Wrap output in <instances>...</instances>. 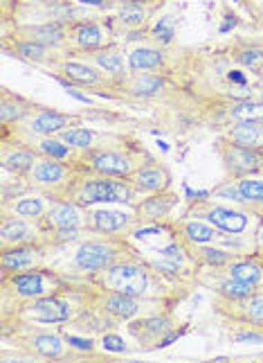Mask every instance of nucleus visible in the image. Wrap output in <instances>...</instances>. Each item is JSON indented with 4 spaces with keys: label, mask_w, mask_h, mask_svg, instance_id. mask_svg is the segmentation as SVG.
Masks as SVG:
<instances>
[{
    "label": "nucleus",
    "mask_w": 263,
    "mask_h": 363,
    "mask_svg": "<svg viewBox=\"0 0 263 363\" xmlns=\"http://www.w3.org/2000/svg\"><path fill=\"white\" fill-rule=\"evenodd\" d=\"M30 314L41 323H64L70 318V305L59 298H41L30 307Z\"/></svg>",
    "instance_id": "ddd939ff"
},
{
    "label": "nucleus",
    "mask_w": 263,
    "mask_h": 363,
    "mask_svg": "<svg viewBox=\"0 0 263 363\" xmlns=\"http://www.w3.org/2000/svg\"><path fill=\"white\" fill-rule=\"evenodd\" d=\"M3 269L5 271H21V269H30L32 267V262H34V255H32V250H5L3 253Z\"/></svg>",
    "instance_id": "a878e982"
},
{
    "label": "nucleus",
    "mask_w": 263,
    "mask_h": 363,
    "mask_svg": "<svg viewBox=\"0 0 263 363\" xmlns=\"http://www.w3.org/2000/svg\"><path fill=\"white\" fill-rule=\"evenodd\" d=\"M165 77L148 72H129L122 82H117V89L129 93L133 97H151L165 89Z\"/></svg>",
    "instance_id": "6e6552de"
},
{
    "label": "nucleus",
    "mask_w": 263,
    "mask_h": 363,
    "mask_svg": "<svg viewBox=\"0 0 263 363\" xmlns=\"http://www.w3.org/2000/svg\"><path fill=\"white\" fill-rule=\"evenodd\" d=\"M131 187L124 183H115L108 179H97V181H88L83 185V201L86 203H97V201H131Z\"/></svg>",
    "instance_id": "0eeeda50"
},
{
    "label": "nucleus",
    "mask_w": 263,
    "mask_h": 363,
    "mask_svg": "<svg viewBox=\"0 0 263 363\" xmlns=\"http://www.w3.org/2000/svg\"><path fill=\"white\" fill-rule=\"evenodd\" d=\"M79 3H83V5H95V7H99V5H104V0H79Z\"/></svg>",
    "instance_id": "a18cd8bd"
},
{
    "label": "nucleus",
    "mask_w": 263,
    "mask_h": 363,
    "mask_svg": "<svg viewBox=\"0 0 263 363\" xmlns=\"http://www.w3.org/2000/svg\"><path fill=\"white\" fill-rule=\"evenodd\" d=\"M34 154L32 152H5L3 156V165L5 169H14V172H32L34 167Z\"/></svg>",
    "instance_id": "cd10ccee"
},
{
    "label": "nucleus",
    "mask_w": 263,
    "mask_h": 363,
    "mask_svg": "<svg viewBox=\"0 0 263 363\" xmlns=\"http://www.w3.org/2000/svg\"><path fill=\"white\" fill-rule=\"evenodd\" d=\"M16 212L21 217H39L43 212V203L39 199H23L16 203Z\"/></svg>",
    "instance_id": "4c0bfd02"
},
{
    "label": "nucleus",
    "mask_w": 263,
    "mask_h": 363,
    "mask_svg": "<svg viewBox=\"0 0 263 363\" xmlns=\"http://www.w3.org/2000/svg\"><path fill=\"white\" fill-rule=\"evenodd\" d=\"M106 309L110 314H115L119 318H131L135 311H137V303L133 300V296H127V294H112L108 300H106Z\"/></svg>",
    "instance_id": "393cba45"
},
{
    "label": "nucleus",
    "mask_w": 263,
    "mask_h": 363,
    "mask_svg": "<svg viewBox=\"0 0 263 363\" xmlns=\"http://www.w3.org/2000/svg\"><path fill=\"white\" fill-rule=\"evenodd\" d=\"M245 307V316L252 320H263V298H250Z\"/></svg>",
    "instance_id": "58836bf2"
},
{
    "label": "nucleus",
    "mask_w": 263,
    "mask_h": 363,
    "mask_svg": "<svg viewBox=\"0 0 263 363\" xmlns=\"http://www.w3.org/2000/svg\"><path fill=\"white\" fill-rule=\"evenodd\" d=\"M59 74L64 77L68 84L74 86H83V89H99L106 91L117 86L115 79H110L104 70H99L97 66L90 64H81V61H70V59H61L59 61Z\"/></svg>",
    "instance_id": "f257e3e1"
},
{
    "label": "nucleus",
    "mask_w": 263,
    "mask_h": 363,
    "mask_svg": "<svg viewBox=\"0 0 263 363\" xmlns=\"http://www.w3.org/2000/svg\"><path fill=\"white\" fill-rule=\"evenodd\" d=\"M14 36H18V39H30V41H36V43H43L47 48H61L64 43H68L70 28H68V23L49 21V23H43V25H23V28L14 30Z\"/></svg>",
    "instance_id": "f03ea898"
},
{
    "label": "nucleus",
    "mask_w": 263,
    "mask_h": 363,
    "mask_svg": "<svg viewBox=\"0 0 263 363\" xmlns=\"http://www.w3.org/2000/svg\"><path fill=\"white\" fill-rule=\"evenodd\" d=\"M236 341H241V343H245V341H261V336H255V334H239V336H236Z\"/></svg>",
    "instance_id": "c03bdc74"
},
{
    "label": "nucleus",
    "mask_w": 263,
    "mask_h": 363,
    "mask_svg": "<svg viewBox=\"0 0 263 363\" xmlns=\"http://www.w3.org/2000/svg\"><path fill=\"white\" fill-rule=\"evenodd\" d=\"M61 140H64L68 147L88 149L93 145V133L88 129H66V131H61Z\"/></svg>",
    "instance_id": "c756f323"
},
{
    "label": "nucleus",
    "mask_w": 263,
    "mask_h": 363,
    "mask_svg": "<svg viewBox=\"0 0 263 363\" xmlns=\"http://www.w3.org/2000/svg\"><path fill=\"white\" fill-rule=\"evenodd\" d=\"M88 55H90L93 64L99 70H104L110 79L122 82L129 74V64H124V57L115 48H102V50H97V52H88Z\"/></svg>",
    "instance_id": "9b49d317"
},
{
    "label": "nucleus",
    "mask_w": 263,
    "mask_h": 363,
    "mask_svg": "<svg viewBox=\"0 0 263 363\" xmlns=\"http://www.w3.org/2000/svg\"><path fill=\"white\" fill-rule=\"evenodd\" d=\"M11 52L16 57L25 59V61H32V64H49L52 59V48H47L43 43H36V41H30V39H16L14 41V48H11Z\"/></svg>",
    "instance_id": "f3484780"
},
{
    "label": "nucleus",
    "mask_w": 263,
    "mask_h": 363,
    "mask_svg": "<svg viewBox=\"0 0 263 363\" xmlns=\"http://www.w3.org/2000/svg\"><path fill=\"white\" fill-rule=\"evenodd\" d=\"M232 278L234 280H241V282H250V284H257L261 280V271L259 267L250 264V262H245V264H234L232 267Z\"/></svg>",
    "instance_id": "72a5a7b5"
},
{
    "label": "nucleus",
    "mask_w": 263,
    "mask_h": 363,
    "mask_svg": "<svg viewBox=\"0 0 263 363\" xmlns=\"http://www.w3.org/2000/svg\"><path fill=\"white\" fill-rule=\"evenodd\" d=\"M259 23H261V28H263V11H261V16H259Z\"/></svg>",
    "instance_id": "de8ad7c7"
},
{
    "label": "nucleus",
    "mask_w": 263,
    "mask_h": 363,
    "mask_svg": "<svg viewBox=\"0 0 263 363\" xmlns=\"http://www.w3.org/2000/svg\"><path fill=\"white\" fill-rule=\"evenodd\" d=\"M68 343L74 345V347H81V350H90L93 343L90 341H83V339H74V336H68Z\"/></svg>",
    "instance_id": "37998d69"
},
{
    "label": "nucleus",
    "mask_w": 263,
    "mask_h": 363,
    "mask_svg": "<svg viewBox=\"0 0 263 363\" xmlns=\"http://www.w3.org/2000/svg\"><path fill=\"white\" fill-rule=\"evenodd\" d=\"M167 55L160 48H135L129 52V70L131 72H148V70H160L165 66Z\"/></svg>",
    "instance_id": "f8f14e48"
},
{
    "label": "nucleus",
    "mask_w": 263,
    "mask_h": 363,
    "mask_svg": "<svg viewBox=\"0 0 263 363\" xmlns=\"http://www.w3.org/2000/svg\"><path fill=\"white\" fill-rule=\"evenodd\" d=\"M36 106L28 99H23L18 95H11L9 91H3V102H0V120H3V127L11 122H23L28 118Z\"/></svg>",
    "instance_id": "2eb2a0df"
},
{
    "label": "nucleus",
    "mask_w": 263,
    "mask_h": 363,
    "mask_svg": "<svg viewBox=\"0 0 263 363\" xmlns=\"http://www.w3.org/2000/svg\"><path fill=\"white\" fill-rule=\"evenodd\" d=\"M252 291H255V284L234 280V278H232V282H225L221 286V294L228 296V298H250V296H252Z\"/></svg>",
    "instance_id": "473e14b6"
},
{
    "label": "nucleus",
    "mask_w": 263,
    "mask_h": 363,
    "mask_svg": "<svg viewBox=\"0 0 263 363\" xmlns=\"http://www.w3.org/2000/svg\"><path fill=\"white\" fill-rule=\"evenodd\" d=\"M185 233L192 242H209L216 237V230L209 226H203V223H189V226L185 228Z\"/></svg>",
    "instance_id": "e433bc0d"
},
{
    "label": "nucleus",
    "mask_w": 263,
    "mask_h": 363,
    "mask_svg": "<svg viewBox=\"0 0 263 363\" xmlns=\"http://www.w3.org/2000/svg\"><path fill=\"white\" fill-rule=\"evenodd\" d=\"M236 64L252 72H263V50L261 48H239L234 52Z\"/></svg>",
    "instance_id": "bb28decb"
},
{
    "label": "nucleus",
    "mask_w": 263,
    "mask_h": 363,
    "mask_svg": "<svg viewBox=\"0 0 263 363\" xmlns=\"http://www.w3.org/2000/svg\"><path fill=\"white\" fill-rule=\"evenodd\" d=\"M90 165L95 172L106 174V177H127L131 174V160L122 154L112 152H99L90 156Z\"/></svg>",
    "instance_id": "4468645a"
},
{
    "label": "nucleus",
    "mask_w": 263,
    "mask_h": 363,
    "mask_svg": "<svg viewBox=\"0 0 263 363\" xmlns=\"http://www.w3.org/2000/svg\"><path fill=\"white\" fill-rule=\"evenodd\" d=\"M203 255H205V259L209 262V264H225V262H228V253H223V250L205 248Z\"/></svg>",
    "instance_id": "ea45409f"
},
{
    "label": "nucleus",
    "mask_w": 263,
    "mask_h": 363,
    "mask_svg": "<svg viewBox=\"0 0 263 363\" xmlns=\"http://www.w3.org/2000/svg\"><path fill=\"white\" fill-rule=\"evenodd\" d=\"M14 286L16 291L25 298H36V296H43L45 294V286H43V278L39 273H25V275H16L14 278Z\"/></svg>",
    "instance_id": "b1692460"
},
{
    "label": "nucleus",
    "mask_w": 263,
    "mask_h": 363,
    "mask_svg": "<svg viewBox=\"0 0 263 363\" xmlns=\"http://www.w3.org/2000/svg\"><path fill=\"white\" fill-rule=\"evenodd\" d=\"M32 181L41 183V185H54L61 183L66 179L68 167L64 162H59L57 158H47V160H39L36 165L32 167Z\"/></svg>",
    "instance_id": "dca6fc26"
},
{
    "label": "nucleus",
    "mask_w": 263,
    "mask_h": 363,
    "mask_svg": "<svg viewBox=\"0 0 263 363\" xmlns=\"http://www.w3.org/2000/svg\"><path fill=\"white\" fill-rule=\"evenodd\" d=\"M259 237H261V246H263V230H261V235H259Z\"/></svg>",
    "instance_id": "09e8293b"
},
{
    "label": "nucleus",
    "mask_w": 263,
    "mask_h": 363,
    "mask_svg": "<svg viewBox=\"0 0 263 363\" xmlns=\"http://www.w3.org/2000/svg\"><path fill=\"white\" fill-rule=\"evenodd\" d=\"M34 347L45 357H59L61 354V341L57 339V336H39V339H34Z\"/></svg>",
    "instance_id": "c9c22d12"
},
{
    "label": "nucleus",
    "mask_w": 263,
    "mask_h": 363,
    "mask_svg": "<svg viewBox=\"0 0 263 363\" xmlns=\"http://www.w3.org/2000/svg\"><path fill=\"white\" fill-rule=\"evenodd\" d=\"M115 257H117V253L110 246L97 244V242L83 244L77 250V264L86 271H102V269L110 267Z\"/></svg>",
    "instance_id": "1a4fd4ad"
},
{
    "label": "nucleus",
    "mask_w": 263,
    "mask_h": 363,
    "mask_svg": "<svg viewBox=\"0 0 263 363\" xmlns=\"http://www.w3.org/2000/svg\"><path fill=\"white\" fill-rule=\"evenodd\" d=\"M167 210H169V203L165 201V199H148V201H144L140 206V217L144 219H160L162 215H167Z\"/></svg>",
    "instance_id": "2f4dec72"
},
{
    "label": "nucleus",
    "mask_w": 263,
    "mask_h": 363,
    "mask_svg": "<svg viewBox=\"0 0 263 363\" xmlns=\"http://www.w3.org/2000/svg\"><path fill=\"white\" fill-rule=\"evenodd\" d=\"M228 116L234 122H247V120H257L263 122V99H234L228 106Z\"/></svg>",
    "instance_id": "6ab92c4d"
},
{
    "label": "nucleus",
    "mask_w": 263,
    "mask_h": 363,
    "mask_svg": "<svg viewBox=\"0 0 263 363\" xmlns=\"http://www.w3.org/2000/svg\"><path fill=\"white\" fill-rule=\"evenodd\" d=\"M39 149L49 158H66L70 154V147L64 140H54V138H45V140H41Z\"/></svg>",
    "instance_id": "f704fd0d"
},
{
    "label": "nucleus",
    "mask_w": 263,
    "mask_h": 363,
    "mask_svg": "<svg viewBox=\"0 0 263 363\" xmlns=\"http://www.w3.org/2000/svg\"><path fill=\"white\" fill-rule=\"evenodd\" d=\"M146 325V330L148 332H153V334H162V332H167L169 330V325H167V320H146L144 323Z\"/></svg>",
    "instance_id": "79ce46f5"
},
{
    "label": "nucleus",
    "mask_w": 263,
    "mask_h": 363,
    "mask_svg": "<svg viewBox=\"0 0 263 363\" xmlns=\"http://www.w3.org/2000/svg\"><path fill=\"white\" fill-rule=\"evenodd\" d=\"M209 221L228 233H243L247 228V215H243V212H234V210H225V208L211 210Z\"/></svg>",
    "instance_id": "aec40b11"
},
{
    "label": "nucleus",
    "mask_w": 263,
    "mask_h": 363,
    "mask_svg": "<svg viewBox=\"0 0 263 363\" xmlns=\"http://www.w3.org/2000/svg\"><path fill=\"white\" fill-rule=\"evenodd\" d=\"M148 9L144 0H135V3H124V7L117 11V23L124 30H140L148 21Z\"/></svg>",
    "instance_id": "a211bd4d"
},
{
    "label": "nucleus",
    "mask_w": 263,
    "mask_h": 363,
    "mask_svg": "<svg viewBox=\"0 0 263 363\" xmlns=\"http://www.w3.org/2000/svg\"><path fill=\"white\" fill-rule=\"evenodd\" d=\"M0 235H3V242L5 244H9V242H14V244H18V242H25L28 237L32 235V230L25 226L23 221H5L3 223V228H0Z\"/></svg>",
    "instance_id": "c85d7f7f"
},
{
    "label": "nucleus",
    "mask_w": 263,
    "mask_h": 363,
    "mask_svg": "<svg viewBox=\"0 0 263 363\" xmlns=\"http://www.w3.org/2000/svg\"><path fill=\"white\" fill-rule=\"evenodd\" d=\"M36 3H54V0H36Z\"/></svg>",
    "instance_id": "49530a36"
},
{
    "label": "nucleus",
    "mask_w": 263,
    "mask_h": 363,
    "mask_svg": "<svg viewBox=\"0 0 263 363\" xmlns=\"http://www.w3.org/2000/svg\"><path fill=\"white\" fill-rule=\"evenodd\" d=\"M225 138H228V143L263 152V122H257V120L234 122L232 127L225 131Z\"/></svg>",
    "instance_id": "9d476101"
},
{
    "label": "nucleus",
    "mask_w": 263,
    "mask_h": 363,
    "mask_svg": "<svg viewBox=\"0 0 263 363\" xmlns=\"http://www.w3.org/2000/svg\"><path fill=\"white\" fill-rule=\"evenodd\" d=\"M133 181H135L137 187H140V190L156 192V190H162V187L167 185L169 177L162 169H158V167H144V169H140V172L135 174Z\"/></svg>",
    "instance_id": "412c9836"
},
{
    "label": "nucleus",
    "mask_w": 263,
    "mask_h": 363,
    "mask_svg": "<svg viewBox=\"0 0 263 363\" xmlns=\"http://www.w3.org/2000/svg\"><path fill=\"white\" fill-rule=\"evenodd\" d=\"M93 223L97 230H104V233H112V230H119L129 223V215H124V212H108V210H102V212H95L93 215Z\"/></svg>",
    "instance_id": "5701e85b"
},
{
    "label": "nucleus",
    "mask_w": 263,
    "mask_h": 363,
    "mask_svg": "<svg viewBox=\"0 0 263 363\" xmlns=\"http://www.w3.org/2000/svg\"><path fill=\"white\" fill-rule=\"evenodd\" d=\"M239 194H241V199H245V201H252V203L263 201V181L243 179L239 183Z\"/></svg>",
    "instance_id": "7c9ffc66"
},
{
    "label": "nucleus",
    "mask_w": 263,
    "mask_h": 363,
    "mask_svg": "<svg viewBox=\"0 0 263 363\" xmlns=\"http://www.w3.org/2000/svg\"><path fill=\"white\" fill-rule=\"evenodd\" d=\"M68 43H72L81 52H97L108 43V30L99 23H70V36Z\"/></svg>",
    "instance_id": "20e7f679"
},
{
    "label": "nucleus",
    "mask_w": 263,
    "mask_h": 363,
    "mask_svg": "<svg viewBox=\"0 0 263 363\" xmlns=\"http://www.w3.org/2000/svg\"><path fill=\"white\" fill-rule=\"evenodd\" d=\"M104 347L112 350V352H124V350H127V345H124V341L119 339V336H112V334L104 336Z\"/></svg>",
    "instance_id": "a19ab883"
},
{
    "label": "nucleus",
    "mask_w": 263,
    "mask_h": 363,
    "mask_svg": "<svg viewBox=\"0 0 263 363\" xmlns=\"http://www.w3.org/2000/svg\"><path fill=\"white\" fill-rule=\"evenodd\" d=\"M23 122L28 124V129H30L32 133H36V135H52V133L66 131V129L70 127V124L77 122V118L64 116V113H57V111L39 108V106H36Z\"/></svg>",
    "instance_id": "39448f33"
},
{
    "label": "nucleus",
    "mask_w": 263,
    "mask_h": 363,
    "mask_svg": "<svg viewBox=\"0 0 263 363\" xmlns=\"http://www.w3.org/2000/svg\"><path fill=\"white\" fill-rule=\"evenodd\" d=\"M221 154H223L225 165L236 174H250V172L263 169V152H259V149H250V147L230 143L221 147Z\"/></svg>",
    "instance_id": "423d86ee"
},
{
    "label": "nucleus",
    "mask_w": 263,
    "mask_h": 363,
    "mask_svg": "<svg viewBox=\"0 0 263 363\" xmlns=\"http://www.w3.org/2000/svg\"><path fill=\"white\" fill-rule=\"evenodd\" d=\"M47 221H49V226H54V228H77L79 212L74 210L70 203H61V206H54L52 210H49Z\"/></svg>",
    "instance_id": "4be33fe9"
},
{
    "label": "nucleus",
    "mask_w": 263,
    "mask_h": 363,
    "mask_svg": "<svg viewBox=\"0 0 263 363\" xmlns=\"http://www.w3.org/2000/svg\"><path fill=\"white\" fill-rule=\"evenodd\" d=\"M106 284L117 294L142 296L146 291V273H144V269L133 267V264L112 267V269H108Z\"/></svg>",
    "instance_id": "7ed1b4c3"
}]
</instances>
